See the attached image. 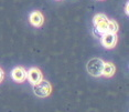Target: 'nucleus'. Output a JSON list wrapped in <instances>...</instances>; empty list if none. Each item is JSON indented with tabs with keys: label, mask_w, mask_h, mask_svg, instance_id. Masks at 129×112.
Returning a JSON list of instances; mask_svg holds the SVG:
<instances>
[{
	"label": "nucleus",
	"mask_w": 129,
	"mask_h": 112,
	"mask_svg": "<svg viewBox=\"0 0 129 112\" xmlns=\"http://www.w3.org/2000/svg\"><path fill=\"white\" fill-rule=\"evenodd\" d=\"M104 61L99 58L90 59L87 63V71L93 77H101L103 74V68H104Z\"/></svg>",
	"instance_id": "1"
},
{
	"label": "nucleus",
	"mask_w": 129,
	"mask_h": 112,
	"mask_svg": "<svg viewBox=\"0 0 129 112\" xmlns=\"http://www.w3.org/2000/svg\"><path fill=\"white\" fill-rule=\"evenodd\" d=\"M33 92L36 96L40 97V98H45V97L50 96V93L52 92V85L49 83L48 81H40L39 83L34 84L33 87Z\"/></svg>",
	"instance_id": "2"
},
{
	"label": "nucleus",
	"mask_w": 129,
	"mask_h": 112,
	"mask_svg": "<svg viewBox=\"0 0 129 112\" xmlns=\"http://www.w3.org/2000/svg\"><path fill=\"white\" fill-rule=\"evenodd\" d=\"M27 79L31 84L34 85L43 80V74L40 69H38V68H31L29 71H27Z\"/></svg>",
	"instance_id": "3"
},
{
	"label": "nucleus",
	"mask_w": 129,
	"mask_h": 112,
	"mask_svg": "<svg viewBox=\"0 0 129 112\" xmlns=\"http://www.w3.org/2000/svg\"><path fill=\"white\" fill-rule=\"evenodd\" d=\"M102 43L105 48L111 49L116 46L117 43V36L116 33H111V32H106L102 36Z\"/></svg>",
	"instance_id": "4"
},
{
	"label": "nucleus",
	"mask_w": 129,
	"mask_h": 112,
	"mask_svg": "<svg viewBox=\"0 0 129 112\" xmlns=\"http://www.w3.org/2000/svg\"><path fill=\"white\" fill-rule=\"evenodd\" d=\"M11 78L16 82H23L27 79V71L24 68L17 67L11 71Z\"/></svg>",
	"instance_id": "5"
},
{
	"label": "nucleus",
	"mask_w": 129,
	"mask_h": 112,
	"mask_svg": "<svg viewBox=\"0 0 129 112\" xmlns=\"http://www.w3.org/2000/svg\"><path fill=\"white\" fill-rule=\"evenodd\" d=\"M29 19H30V23L34 27H41L43 25V22H44V17L39 11H33L30 14Z\"/></svg>",
	"instance_id": "6"
},
{
	"label": "nucleus",
	"mask_w": 129,
	"mask_h": 112,
	"mask_svg": "<svg viewBox=\"0 0 129 112\" xmlns=\"http://www.w3.org/2000/svg\"><path fill=\"white\" fill-rule=\"evenodd\" d=\"M116 72V68L114 66V63L111 62H106L104 63V68H103V74L104 77H107V78H110L115 74Z\"/></svg>",
	"instance_id": "7"
},
{
	"label": "nucleus",
	"mask_w": 129,
	"mask_h": 112,
	"mask_svg": "<svg viewBox=\"0 0 129 112\" xmlns=\"http://www.w3.org/2000/svg\"><path fill=\"white\" fill-rule=\"evenodd\" d=\"M118 23L114 20H108L107 21V32H111V33H116L118 31Z\"/></svg>",
	"instance_id": "8"
},
{
	"label": "nucleus",
	"mask_w": 129,
	"mask_h": 112,
	"mask_svg": "<svg viewBox=\"0 0 129 112\" xmlns=\"http://www.w3.org/2000/svg\"><path fill=\"white\" fill-rule=\"evenodd\" d=\"M106 20H108L107 19V17L105 16L104 13H97L95 17H94V19H93V22H94V25H98V23H101V22H103V21H106Z\"/></svg>",
	"instance_id": "9"
},
{
	"label": "nucleus",
	"mask_w": 129,
	"mask_h": 112,
	"mask_svg": "<svg viewBox=\"0 0 129 112\" xmlns=\"http://www.w3.org/2000/svg\"><path fill=\"white\" fill-rule=\"evenodd\" d=\"M4 78H5V72H4V70L0 68V83L2 82V80H4Z\"/></svg>",
	"instance_id": "10"
},
{
	"label": "nucleus",
	"mask_w": 129,
	"mask_h": 112,
	"mask_svg": "<svg viewBox=\"0 0 129 112\" xmlns=\"http://www.w3.org/2000/svg\"><path fill=\"white\" fill-rule=\"evenodd\" d=\"M125 12H126V14H128V4H126V6H125Z\"/></svg>",
	"instance_id": "11"
}]
</instances>
